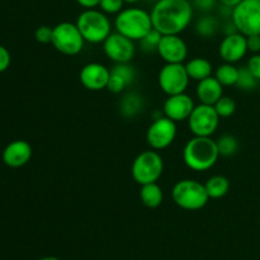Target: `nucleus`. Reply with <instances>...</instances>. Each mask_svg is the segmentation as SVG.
Instances as JSON below:
<instances>
[{
    "label": "nucleus",
    "mask_w": 260,
    "mask_h": 260,
    "mask_svg": "<svg viewBox=\"0 0 260 260\" xmlns=\"http://www.w3.org/2000/svg\"><path fill=\"white\" fill-rule=\"evenodd\" d=\"M194 107V101L187 93L175 94L168 96L167 101L164 102L162 114L178 123V122L188 121Z\"/></svg>",
    "instance_id": "obj_16"
},
{
    "label": "nucleus",
    "mask_w": 260,
    "mask_h": 260,
    "mask_svg": "<svg viewBox=\"0 0 260 260\" xmlns=\"http://www.w3.org/2000/svg\"><path fill=\"white\" fill-rule=\"evenodd\" d=\"M231 20L246 37L260 35V0H243L233 9Z\"/></svg>",
    "instance_id": "obj_8"
},
{
    "label": "nucleus",
    "mask_w": 260,
    "mask_h": 260,
    "mask_svg": "<svg viewBox=\"0 0 260 260\" xmlns=\"http://www.w3.org/2000/svg\"><path fill=\"white\" fill-rule=\"evenodd\" d=\"M189 80L184 63H165L157 76L160 89L168 96L185 93Z\"/></svg>",
    "instance_id": "obj_10"
},
{
    "label": "nucleus",
    "mask_w": 260,
    "mask_h": 260,
    "mask_svg": "<svg viewBox=\"0 0 260 260\" xmlns=\"http://www.w3.org/2000/svg\"><path fill=\"white\" fill-rule=\"evenodd\" d=\"M111 69L101 62H89L83 66L79 74L81 85L90 91H101L108 88Z\"/></svg>",
    "instance_id": "obj_13"
},
{
    "label": "nucleus",
    "mask_w": 260,
    "mask_h": 260,
    "mask_svg": "<svg viewBox=\"0 0 260 260\" xmlns=\"http://www.w3.org/2000/svg\"><path fill=\"white\" fill-rule=\"evenodd\" d=\"M216 142H217L220 156H225V157L234 156V155L239 151V147H240L239 140L236 139L234 135H230V134H225L222 135V136H220Z\"/></svg>",
    "instance_id": "obj_26"
},
{
    "label": "nucleus",
    "mask_w": 260,
    "mask_h": 260,
    "mask_svg": "<svg viewBox=\"0 0 260 260\" xmlns=\"http://www.w3.org/2000/svg\"><path fill=\"white\" fill-rule=\"evenodd\" d=\"M185 69L190 80L201 81L212 76L213 66L210 60L205 57H194L185 63Z\"/></svg>",
    "instance_id": "obj_20"
},
{
    "label": "nucleus",
    "mask_w": 260,
    "mask_h": 260,
    "mask_svg": "<svg viewBox=\"0 0 260 260\" xmlns=\"http://www.w3.org/2000/svg\"><path fill=\"white\" fill-rule=\"evenodd\" d=\"M172 197L175 205L185 211H198L211 200L203 183L194 179H182L174 184Z\"/></svg>",
    "instance_id": "obj_5"
},
{
    "label": "nucleus",
    "mask_w": 260,
    "mask_h": 260,
    "mask_svg": "<svg viewBox=\"0 0 260 260\" xmlns=\"http://www.w3.org/2000/svg\"><path fill=\"white\" fill-rule=\"evenodd\" d=\"M103 51L107 57L114 63L131 62L136 53L135 41L118 32H112L103 42Z\"/></svg>",
    "instance_id": "obj_12"
},
{
    "label": "nucleus",
    "mask_w": 260,
    "mask_h": 260,
    "mask_svg": "<svg viewBox=\"0 0 260 260\" xmlns=\"http://www.w3.org/2000/svg\"><path fill=\"white\" fill-rule=\"evenodd\" d=\"M52 32L53 27H50V25H40L35 32L36 41L42 43V45H48V43L52 42Z\"/></svg>",
    "instance_id": "obj_31"
},
{
    "label": "nucleus",
    "mask_w": 260,
    "mask_h": 260,
    "mask_svg": "<svg viewBox=\"0 0 260 260\" xmlns=\"http://www.w3.org/2000/svg\"><path fill=\"white\" fill-rule=\"evenodd\" d=\"M220 2V4L222 5V7H226V8H230V9H234L235 7H238L239 4H240L243 0H218Z\"/></svg>",
    "instance_id": "obj_37"
},
{
    "label": "nucleus",
    "mask_w": 260,
    "mask_h": 260,
    "mask_svg": "<svg viewBox=\"0 0 260 260\" xmlns=\"http://www.w3.org/2000/svg\"><path fill=\"white\" fill-rule=\"evenodd\" d=\"M32 146L25 140H14L4 147L2 154L3 162L12 169L24 167L32 159Z\"/></svg>",
    "instance_id": "obj_17"
},
{
    "label": "nucleus",
    "mask_w": 260,
    "mask_h": 260,
    "mask_svg": "<svg viewBox=\"0 0 260 260\" xmlns=\"http://www.w3.org/2000/svg\"><path fill=\"white\" fill-rule=\"evenodd\" d=\"M218 0H192L193 8L198 9L200 12L208 13L216 7Z\"/></svg>",
    "instance_id": "obj_34"
},
{
    "label": "nucleus",
    "mask_w": 260,
    "mask_h": 260,
    "mask_svg": "<svg viewBox=\"0 0 260 260\" xmlns=\"http://www.w3.org/2000/svg\"><path fill=\"white\" fill-rule=\"evenodd\" d=\"M126 3L123 0H101L99 3V9L106 14H114L117 15L121 10L124 9Z\"/></svg>",
    "instance_id": "obj_30"
},
{
    "label": "nucleus",
    "mask_w": 260,
    "mask_h": 260,
    "mask_svg": "<svg viewBox=\"0 0 260 260\" xmlns=\"http://www.w3.org/2000/svg\"><path fill=\"white\" fill-rule=\"evenodd\" d=\"M220 151L212 137L194 136L183 149L184 164L193 172H207L218 161Z\"/></svg>",
    "instance_id": "obj_2"
},
{
    "label": "nucleus",
    "mask_w": 260,
    "mask_h": 260,
    "mask_svg": "<svg viewBox=\"0 0 260 260\" xmlns=\"http://www.w3.org/2000/svg\"><path fill=\"white\" fill-rule=\"evenodd\" d=\"M164 173V160L156 150H146L135 157L131 167V174L140 185L157 183Z\"/></svg>",
    "instance_id": "obj_6"
},
{
    "label": "nucleus",
    "mask_w": 260,
    "mask_h": 260,
    "mask_svg": "<svg viewBox=\"0 0 260 260\" xmlns=\"http://www.w3.org/2000/svg\"><path fill=\"white\" fill-rule=\"evenodd\" d=\"M144 98L137 93H128L119 103V112L126 118H135L144 111Z\"/></svg>",
    "instance_id": "obj_21"
},
{
    "label": "nucleus",
    "mask_w": 260,
    "mask_h": 260,
    "mask_svg": "<svg viewBox=\"0 0 260 260\" xmlns=\"http://www.w3.org/2000/svg\"><path fill=\"white\" fill-rule=\"evenodd\" d=\"M135 79H136V70L131 63H116L111 69V76L107 89L113 94H121L134 84Z\"/></svg>",
    "instance_id": "obj_18"
},
{
    "label": "nucleus",
    "mask_w": 260,
    "mask_h": 260,
    "mask_svg": "<svg viewBox=\"0 0 260 260\" xmlns=\"http://www.w3.org/2000/svg\"><path fill=\"white\" fill-rule=\"evenodd\" d=\"M259 80L253 75V74L249 71V69L246 68H240L239 69V78L238 83H236L235 86H238L239 89L245 91L254 90V89L258 86Z\"/></svg>",
    "instance_id": "obj_28"
},
{
    "label": "nucleus",
    "mask_w": 260,
    "mask_h": 260,
    "mask_svg": "<svg viewBox=\"0 0 260 260\" xmlns=\"http://www.w3.org/2000/svg\"><path fill=\"white\" fill-rule=\"evenodd\" d=\"M177 123L168 117L155 118L146 131V141L152 150H164L175 141Z\"/></svg>",
    "instance_id": "obj_11"
},
{
    "label": "nucleus",
    "mask_w": 260,
    "mask_h": 260,
    "mask_svg": "<svg viewBox=\"0 0 260 260\" xmlns=\"http://www.w3.org/2000/svg\"><path fill=\"white\" fill-rule=\"evenodd\" d=\"M215 108L221 118H229L236 112V103L231 96L222 95L215 104Z\"/></svg>",
    "instance_id": "obj_29"
},
{
    "label": "nucleus",
    "mask_w": 260,
    "mask_h": 260,
    "mask_svg": "<svg viewBox=\"0 0 260 260\" xmlns=\"http://www.w3.org/2000/svg\"><path fill=\"white\" fill-rule=\"evenodd\" d=\"M194 29L200 37L211 38L220 29V20L215 15L206 14L197 20Z\"/></svg>",
    "instance_id": "obj_24"
},
{
    "label": "nucleus",
    "mask_w": 260,
    "mask_h": 260,
    "mask_svg": "<svg viewBox=\"0 0 260 260\" xmlns=\"http://www.w3.org/2000/svg\"><path fill=\"white\" fill-rule=\"evenodd\" d=\"M220 118L215 106L198 104L188 118V127L194 136L211 137L218 128Z\"/></svg>",
    "instance_id": "obj_9"
},
{
    "label": "nucleus",
    "mask_w": 260,
    "mask_h": 260,
    "mask_svg": "<svg viewBox=\"0 0 260 260\" xmlns=\"http://www.w3.org/2000/svg\"><path fill=\"white\" fill-rule=\"evenodd\" d=\"M76 25L85 42L98 45L103 43L112 33V23L108 14L101 9H84L76 19Z\"/></svg>",
    "instance_id": "obj_4"
},
{
    "label": "nucleus",
    "mask_w": 260,
    "mask_h": 260,
    "mask_svg": "<svg viewBox=\"0 0 260 260\" xmlns=\"http://www.w3.org/2000/svg\"><path fill=\"white\" fill-rule=\"evenodd\" d=\"M248 51L246 36L240 32H235L223 37L218 47V55L223 62L236 63L245 57Z\"/></svg>",
    "instance_id": "obj_15"
},
{
    "label": "nucleus",
    "mask_w": 260,
    "mask_h": 260,
    "mask_svg": "<svg viewBox=\"0 0 260 260\" xmlns=\"http://www.w3.org/2000/svg\"><path fill=\"white\" fill-rule=\"evenodd\" d=\"M116 32L126 36L129 40L139 42L152 29L151 15L142 8H124L114 19Z\"/></svg>",
    "instance_id": "obj_3"
},
{
    "label": "nucleus",
    "mask_w": 260,
    "mask_h": 260,
    "mask_svg": "<svg viewBox=\"0 0 260 260\" xmlns=\"http://www.w3.org/2000/svg\"><path fill=\"white\" fill-rule=\"evenodd\" d=\"M215 78L217 79L223 86L236 85L239 78V68H236L235 63L223 62L222 65H220L216 69Z\"/></svg>",
    "instance_id": "obj_25"
},
{
    "label": "nucleus",
    "mask_w": 260,
    "mask_h": 260,
    "mask_svg": "<svg viewBox=\"0 0 260 260\" xmlns=\"http://www.w3.org/2000/svg\"><path fill=\"white\" fill-rule=\"evenodd\" d=\"M38 260H61V259L57 258V256H43V258H41Z\"/></svg>",
    "instance_id": "obj_39"
},
{
    "label": "nucleus",
    "mask_w": 260,
    "mask_h": 260,
    "mask_svg": "<svg viewBox=\"0 0 260 260\" xmlns=\"http://www.w3.org/2000/svg\"><path fill=\"white\" fill-rule=\"evenodd\" d=\"M81 8L84 9H93V8H98L101 0H75Z\"/></svg>",
    "instance_id": "obj_36"
},
{
    "label": "nucleus",
    "mask_w": 260,
    "mask_h": 260,
    "mask_svg": "<svg viewBox=\"0 0 260 260\" xmlns=\"http://www.w3.org/2000/svg\"><path fill=\"white\" fill-rule=\"evenodd\" d=\"M196 94H197L198 101L202 104L215 106L218 99L223 95V85L215 76H210V78L198 81Z\"/></svg>",
    "instance_id": "obj_19"
},
{
    "label": "nucleus",
    "mask_w": 260,
    "mask_h": 260,
    "mask_svg": "<svg viewBox=\"0 0 260 260\" xmlns=\"http://www.w3.org/2000/svg\"><path fill=\"white\" fill-rule=\"evenodd\" d=\"M140 198L147 208H157L164 201V193L157 183H149L141 185Z\"/></svg>",
    "instance_id": "obj_22"
},
{
    "label": "nucleus",
    "mask_w": 260,
    "mask_h": 260,
    "mask_svg": "<svg viewBox=\"0 0 260 260\" xmlns=\"http://www.w3.org/2000/svg\"><path fill=\"white\" fill-rule=\"evenodd\" d=\"M162 35L156 30L155 28H152L140 42V47L141 50L144 51L145 53H152V52H157V47H159L160 40H161Z\"/></svg>",
    "instance_id": "obj_27"
},
{
    "label": "nucleus",
    "mask_w": 260,
    "mask_h": 260,
    "mask_svg": "<svg viewBox=\"0 0 260 260\" xmlns=\"http://www.w3.org/2000/svg\"><path fill=\"white\" fill-rule=\"evenodd\" d=\"M51 45L65 56H76L83 51L85 40L76 23L61 22L53 27Z\"/></svg>",
    "instance_id": "obj_7"
},
{
    "label": "nucleus",
    "mask_w": 260,
    "mask_h": 260,
    "mask_svg": "<svg viewBox=\"0 0 260 260\" xmlns=\"http://www.w3.org/2000/svg\"><path fill=\"white\" fill-rule=\"evenodd\" d=\"M12 63V56L5 46L0 45V74L7 71Z\"/></svg>",
    "instance_id": "obj_33"
},
{
    "label": "nucleus",
    "mask_w": 260,
    "mask_h": 260,
    "mask_svg": "<svg viewBox=\"0 0 260 260\" xmlns=\"http://www.w3.org/2000/svg\"><path fill=\"white\" fill-rule=\"evenodd\" d=\"M157 53L165 63H183L188 57V46L179 35H162Z\"/></svg>",
    "instance_id": "obj_14"
},
{
    "label": "nucleus",
    "mask_w": 260,
    "mask_h": 260,
    "mask_svg": "<svg viewBox=\"0 0 260 260\" xmlns=\"http://www.w3.org/2000/svg\"><path fill=\"white\" fill-rule=\"evenodd\" d=\"M190 0H157L152 7V27L161 35H180L190 24L193 18Z\"/></svg>",
    "instance_id": "obj_1"
},
{
    "label": "nucleus",
    "mask_w": 260,
    "mask_h": 260,
    "mask_svg": "<svg viewBox=\"0 0 260 260\" xmlns=\"http://www.w3.org/2000/svg\"><path fill=\"white\" fill-rule=\"evenodd\" d=\"M124 3H126V4H129V5H135V4H137V3H140L141 2V0H123Z\"/></svg>",
    "instance_id": "obj_38"
},
{
    "label": "nucleus",
    "mask_w": 260,
    "mask_h": 260,
    "mask_svg": "<svg viewBox=\"0 0 260 260\" xmlns=\"http://www.w3.org/2000/svg\"><path fill=\"white\" fill-rule=\"evenodd\" d=\"M248 50L253 53H260V35H254L246 37Z\"/></svg>",
    "instance_id": "obj_35"
},
{
    "label": "nucleus",
    "mask_w": 260,
    "mask_h": 260,
    "mask_svg": "<svg viewBox=\"0 0 260 260\" xmlns=\"http://www.w3.org/2000/svg\"><path fill=\"white\" fill-rule=\"evenodd\" d=\"M246 68L260 81V53H253V56L248 60Z\"/></svg>",
    "instance_id": "obj_32"
},
{
    "label": "nucleus",
    "mask_w": 260,
    "mask_h": 260,
    "mask_svg": "<svg viewBox=\"0 0 260 260\" xmlns=\"http://www.w3.org/2000/svg\"><path fill=\"white\" fill-rule=\"evenodd\" d=\"M206 190L211 200H218V198L225 197L230 190V180L223 175H213L208 178L205 183Z\"/></svg>",
    "instance_id": "obj_23"
}]
</instances>
